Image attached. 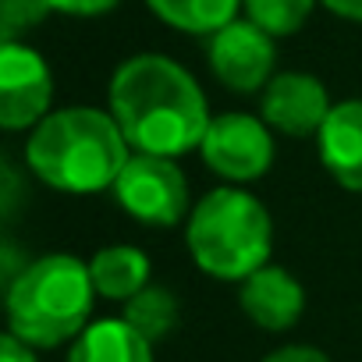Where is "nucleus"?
I'll return each mask as SVG.
<instances>
[{
    "instance_id": "f257e3e1",
    "label": "nucleus",
    "mask_w": 362,
    "mask_h": 362,
    "mask_svg": "<svg viewBox=\"0 0 362 362\" xmlns=\"http://www.w3.org/2000/svg\"><path fill=\"white\" fill-rule=\"evenodd\" d=\"M110 114L132 153L185 156L203 146L210 110L199 82L170 57H128L110 78Z\"/></svg>"
},
{
    "instance_id": "f03ea898",
    "label": "nucleus",
    "mask_w": 362,
    "mask_h": 362,
    "mask_svg": "<svg viewBox=\"0 0 362 362\" xmlns=\"http://www.w3.org/2000/svg\"><path fill=\"white\" fill-rule=\"evenodd\" d=\"M132 149L114 114L68 107L40 121L25 142V163L43 185L71 196L114 189Z\"/></svg>"
},
{
    "instance_id": "7ed1b4c3",
    "label": "nucleus",
    "mask_w": 362,
    "mask_h": 362,
    "mask_svg": "<svg viewBox=\"0 0 362 362\" xmlns=\"http://www.w3.org/2000/svg\"><path fill=\"white\" fill-rule=\"evenodd\" d=\"M93 295V274L78 256H40L8 284L11 334L22 337L29 348H57L86 330Z\"/></svg>"
},
{
    "instance_id": "20e7f679",
    "label": "nucleus",
    "mask_w": 362,
    "mask_h": 362,
    "mask_svg": "<svg viewBox=\"0 0 362 362\" xmlns=\"http://www.w3.org/2000/svg\"><path fill=\"white\" fill-rule=\"evenodd\" d=\"M185 242L203 274L221 281H249L270 259L274 224L267 206L245 189H214L189 214Z\"/></svg>"
},
{
    "instance_id": "39448f33",
    "label": "nucleus",
    "mask_w": 362,
    "mask_h": 362,
    "mask_svg": "<svg viewBox=\"0 0 362 362\" xmlns=\"http://www.w3.org/2000/svg\"><path fill=\"white\" fill-rule=\"evenodd\" d=\"M114 196L135 221L153 228H174L189 214V181L167 156L132 153L114 181Z\"/></svg>"
},
{
    "instance_id": "423d86ee",
    "label": "nucleus",
    "mask_w": 362,
    "mask_h": 362,
    "mask_svg": "<svg viewBox=\"0 0 362 362\" xmlns=\"http://www.w3.org/2000/svg\"><path fill=\"white\" fill-rule=\"evenodd\" d=\"M199 153L214 174L228 181H256L274 163V139L267 121L252 114H221L210 121Z\"/></svg>"
},
{
    "instance_id": "0eeeda50",
    "label": "nucleus",
    "mask_w": 362,
    "mask_h": 362,
    "mask_svg": "<svg viewBox=\"0 0 362 362\" xmlns=\"http://www.w3.org/2000/svg\"><path fill=\"white\" fill-rule=\"evenodd\" d=\"M54 100V78L47 61L22 43H4L0 50V124L22 132L47 121Z\"/></svg>"
},
{
    "instance_id": "6e6552de",
    "label": "nucleus",
    "mask_w": 362,
    "mask_h": 362,
    "mask_svg": "<svg viewBox=\"0 0 362 362\" xmlns=\"http://www.w3.org/2000/svg\"><path fill=\"white\" fill-rule=\"evenodd\" d=\"M274 36H267L249 18L231 22L228 29L210 36V68L235 93L267 89L274 78Z\"/></svg>"
},
{
    "instance_id": "1a4fd4ad",
    "label": "nucleus",
    "mask_w": 362,
    "mask_h": 362,
    "mask_svg": "<svg viewBox=\"0 0 362 362\" xmlns=\"http://www.w3.org/2000/svg\"><path fill=\"white\" fill-rule=\"evenodd\" d=\"M263 121L291 139H305V135H320V128L327 124L334 103L323 89L320 78L302 75V71H281L270 78V86L263 89Z\"/></svg>"
},
{
    "instance_id": "9d476101",
    "label": "nucleus",
    "mask_w": 362,
    "mask_h": 362,
    "mask_svg": "<svg viewBox=\"0 0 362 362\" xmlns=\"http://www.w3.org/2000/svg\"><path fill=\"white\" fill-rule=\"evenodd\" d=\"M238 302L256 327L288 330L298 323V316L305 309V291L284 267H263L249 281H242Z\"/></svg>"
},
{
    "instance_id": "9b49d317",
    "label": "nucleus",
    "mask_w": 362,
    "mask_h": 362,
    "mask_svg": "<svg viewBox=\"0 0 362 362\" xmlns=\"http://www.w3.org/2000/svg\"><path fill=\"white\" fill-rule=\"evenodd\" d=\"M320 160L327 174L348 192H362V100L334 103L320 128Z\"/></svg>"
},
{
    "instance_id": "f8f14e48",
    "label": "nucleus",
    "mask_w": 362,
    "mask_h": 362,
    "mask_svg": "<svg viewBox=\"0 0 362 362\" xmlns=\"http://www.w3.org/2000/svg\"><path fill=\"white\" fill-rule=\"evenodd\" d=\"M68 362H153V344L124 320H100L75 337Z\"/></svg>"
},
{
    "instance_id": "ddd939ff",
    "label": "nucleus",
    "mask_w": 362,
    "mask_h": 362,
    "mask_svg": "<svg viewBox=\"0 0 362 362\" xmlns=\"http://www.w3.org/2000/svg\"><path fill=\"white\" fill-rule=\"evenodd\" d=\"M93 288L103 298L132 302L139 291L149 288V259L135 245H107L89 259Z\"/></svg>"
},
{
    "instance_id": "4468645a",
    "label": "nucleus",
    "mask_w": 362,
    "mask_h": 362,
    "mask_svg": "<svg viewBox=\"0 0 362 362\" xmlns=\"http://www.w3.org/2000/svg\"><path fill=\"white\" fill-rule=\"evenodd\" d=\"M146 4L170 29L192 33V36H217L221 29L238 22L235 15L242 0H146Z\"/></svg>"
},
{
    "instance_id": "2eb2a0df",
    "label": "nucleus",
    "mask_w": 362,
    "mask_h": 362,
    "mask_svg": "<svg viewBox=\"0 0 362 362\" xmlns=\"http://www.w3.org/2000/svg\"><path fill=\"white\" fill-rule=\"evenodd\" d=\"M177 298L167 291V288H156V284H149L146 291H139L132 302H124V323L135 330V334H142L149 344H156V341H163L167 334H174V327H177Z\"/></svg>"
},
{
    "instance_id": "dca6fc26",
    "label": "nucleus",
    "mask_w": 362,
    "mask_h": 362,
    "mask_svg": "<svg viewBox=\"0 0 362 362\" xmlns=\"http://www.w3.org/2000/svg\"><path fill=\"white\" fill-rule=\"evenodd\" d=\"M316 0H242V8L252 25H259L267 36H291L305 25Z\"/></svg>"
},
{
    "instance_id": "f3484780",
    "label": "nucleus",
    "mask_w": 362,
    "mask_h": 362,
    "mask_svg": "<svg viewBox=\"0 0 362 362\" xmlns=\"http://www.w3.org/2000/svg\"><path fill=\"white\" fill-rule=\"evenodd\" d=\"M50 15L47 0H0V33L4 43H18V33L36 29Z\"/></svg>"
},
{
    "instance_id": "a211bd4d",
    "label": "nucleus",
    "mask_w": 362,
    "mask_h": 362,
    "mask_svg": "<svg viewBox=\"0 0 362 362\" xmlns=\"http://www.w3.org/2000/svg\"><path fill=\"white\" fill-rule=\"evenodd\" d=\"M50 11H61V15H75V18H96V15H107L114 11L121 0H47Z\"/></svg>"
},
{
    "instance_id": "6ab92c4d",
    "label": "nucleus",
    "mask_w": 362,
    "mask_h": 362,
    "mask_svg": "<svg viewBox=\"0 0 362 362\" xmlns=\"http://www.w3.org/2000/svg\"><path fill=\"white\" fill-rule=\"evenodd\" d=\"M263 362H330L320 348H309V344H284L277 351H270Z\"/></svg>"
},
{
    "instance_id": "aec40b11",
    "label": "nucleus",
    "mask_w": 362,
    "mask_h": 362,
    "mask_svg": "<svg viewBox=\"0 0 362 362\" xmlns=\"http://www.w3.org/2000/svg\"><path fill=\"white\" fill-rule=\"evenodd\" d=\"M0 362H40V358H36V348H29L22 337L4 334V341H0Z\"/></svg>"
},
{
    "instance_id": "412c9836",
    "label": "nucleus",
    "mask_w": 362,
    "mask_h": 362,
    "mask_svg": "<svg viewBox=\"0 0 362 362\" xmlns=\"http://www.w3.org/2000/svg\"><path fill=\"white\" fill-rule=\"evenodd\" d=\"M323 8H327V11H334L337 18L362 22V0H323Z\"/></svg>"
}]
</instances>
